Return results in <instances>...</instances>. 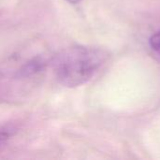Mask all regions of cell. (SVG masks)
<instances>
[{"instance_id": "7a4b0ae2", "label": "cell", "mask_w": 160, "mask_h": 160, "mask_svg": "<svg viewBox=\"0 0 160 160\" xmlns=\"http://www.w3.org/2000/svg\"><path fill=\"white\" fill-rule=\"evenodd\" d=\"M46 66V61L42 57H34L27 61L24 65L21 67V68L18 70V76L21 78H28L32 77L34 75H37L38 73L41 72Z\"/></svg>"}, {"instance_id": "3957f363", "label": "cell", "mask_w": 160, "mask_h": 160, "mask_svg": "<svg viewBox=\"0 0 160 160\" xmlns=\"http://www.w3.org/2000/svg\"><path fill=\"white\" fill-rule=\"evenodd\" d=\"M150 44L153 50H155L157 52H158L160 54V30L151 37Z\"/></svg>"}, {"instance_id": "6da1fadb", "label": "cell", "mask_w": 160, "mask_h": 160, "mask_svg": "<svg viewBox=\"0 0 160 160\" xmlns=\"http://www.w3.org/2000/svg\"><path fill=\"white\" fill-rule=\"evenodd\" d=\"M107 57V52L99 48L76 45L66 48L55 55L52 68L61 84L77 87L89 82Z\"/></svg>"}, {"instance_id": "277c9868", "label": "cell", "mask_w": 160, "mask_h": 160, "mask_svg": "<svg viewBox=\"0 0 160 160\" xmlns=\"http://www.w3.org/2000/svg\"><path fill=\"white\" fill-rule=\"evenodd\" d=\"M66 1L69 2L70 4H77V3H79L81 0H66Z\"/></svg>"}]
</instances>
